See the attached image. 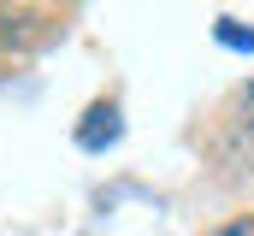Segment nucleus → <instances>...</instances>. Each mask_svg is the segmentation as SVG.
I'll list each match as a JSON object with an SVG mask.
<instances>
[{"label": "nucleus", "mask_w": 254, "mask_h": 236, "mask_svg": "<svg viewBox=\"0 0 254 236\" xmlns=\"http://www.w3.org/2000/svg\"><path fill=\"white\" fill-rule=\"evenodd\" d=\"M213 36H219L225 48H237V54H254V30H243L237 18H219V24H213Z\"/></svg>", "instance_id": "nucleus-3"}, {"label": "nucleus", "mask_w": 254, "mask_h": 236, "mask_svg": "<svg viewBox=\"0 0 254 236\" xmlns=\"http://www.w3.org/2000/svg\"><path fill=\"white\" fill-rule=\"evenodd\" d=\"M65 36V18L48 6H6L0 12V54H48Z\"/></svg>", "instance_id": "nucleus-1"}, {"label": "nucleus", "mask_w": 254, "mask_h": 236, "mask_svg": "<svg viewBox=\"0 0 254 236\" xmlns=\"http://www.w3.org/2000/svg\"><path fill=\"white\" fill-rule=\"evenodd\" d=\"M219 236H254V219H237V225H225Z\"/></svg>", "instance_id": "nucleus-4"}, {"label": "nucleus", "mask_w": 254, "mask_h": 236, "mask_svg": "<svg viewBox=\"0 0 254 236\" xmlns=\"http://www.w3.org/2000/svg\"><path fill=\"white\" fill-rule=\"evenodd\" d=\"M77 142H83L89 154H101V148H113V142H119V107H113V101H101V107H89V124L77 130Z\"/></svg>", "instance_id": "nucleus-2"}]
</instances>
